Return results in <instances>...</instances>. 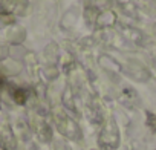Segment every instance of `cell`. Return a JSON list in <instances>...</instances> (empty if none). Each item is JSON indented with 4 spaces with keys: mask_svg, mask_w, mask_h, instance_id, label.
I'll return each mask as SVG.
<instances>
[{
    "mask_svg": "<svg viewBox=\"0 0 156 150\" xmlns=\"http://www.w3.org/2000/svg\"><path fill=\"white\" fill-rule=\"evenodd\" d=\"M0 142L2 145L6 148V150H12L14 148V139H12V135H11V130L8 127L0 130Z\"/></svg>",
    "mask_w": 156,
    "mask_h": 150,
    "instance_id": "obj_1",
    "label": "cell"
},
{
    "mask_svg": "<svg viewBox=\"0 0 156 150\" xmlns=\"http://www.w3.org/2000/svg\"><path fill=\"white\" fill-rule=\"evenodd\" d=\"M16 0H0V12L2 14H9L11 8L14 6Z\"/></svg>",
    "mask_w": 156,
    "mask_h": 150,
    "instance_id": "obj_2",
    "label": "cell"
},
{
    "mask_svg": "<svg viewBox=\"0 0 156 150\" xmlns=\"http://www.w3.org/2000/svg\"><path fill=\"white\" fill-rule=\"evenodd\" d=\"M14 100H16V103L23 104L25 100H26V92H25L23 89H17V91L14 92Z\"/></svg>",
    "mask_w": 156,
    "mask_h": 150,
    "instance_id": "obj_3",
    "label": "cell"
},
{
    "mask_svg": "<svg viewBox=\"0 0 156 150\" xmlns=\"http://www.w3.org/2000/svg\"><path fill=\"white\" fill-rule=\"evenodd\" d=\"M0 20H2L3 23H11V22H14V17L11 14H2L0 16Z\"/></svg>",
    "mask_w": 156,
    "mask_h": 150,
    "instance_id": "obj_4",
    "label": "cell"
},
{
    "mask_svg": "<svg viewBox=\"0 0 156 150\" xmlns=\"http://www.w3.org/2000/svg\"><path fill=\"white\" fill-rule=\"evenodd\" d=\"M3 84H5V78L2 77V75H0V88H2Z\"/></svg>",
    "mask_w": 156,
    "mask_h": 150,
    "instance_id": "obj_5",
    "label": "cell"
}]
</instances>
